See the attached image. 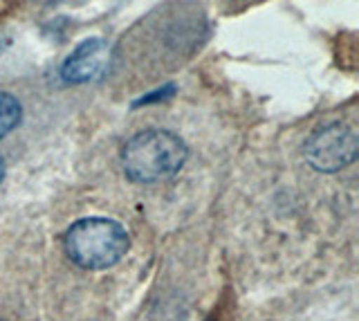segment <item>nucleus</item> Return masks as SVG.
<instances>
[{
  "label": "nucleus",
  "mask_w": 359,
  "mask_h": 321,
  "mask_svg": "<svg viewBox=\"0 0 359 321\" xmlns=\"http://www.w3.org/2000/svg\"><path fill=\"white\" fill-rule=\"evenodd\" d=\"M121 169L130 182L155 184L173 178L184 167L189 149L184 139L164 128L135 132L121 146Z\"/></svg>",
  "instance_id": "1"
},
{
  "label": "nucleus",
  "mask_w": 359,
  "mask_h": 321,
  "mask_svg": "<svg viewBox=\"0 0 359 321\" xmlns=\"http://www.w3.org/2000/svg\"><path fill=\"white\" fill-rule=\"evenodd\" d=\"M130 247L126 227L112 218L90 216L67 227L63 250L81 270H108L117 265Z\"/></svg>",
  "instance_id": "2"
},
{
  "label": "nucleus",
  "mask_w": 359,
  "mask_h": 321,
  "mask_svg": "<svg viewBox=\"0 0 359 321\" xmlns=\"http://www.w3.org/2000/svg\"><path fill=\"white\" fill-rule=\"evenodd\" d=\"M359 135L351 124L330 121L312 130L303 144V158L314 171L337 173L357 160Z\"/></svg>",
  "instance_id": "3"
},
{
  "label": "nucleus",
  "mask_w": 359,
  "mask_h": 321,
  "mask_svg": "<svg viewBox=\"0 0 359 321\" xmlns=\"http://www.w3.org/2000/svg\"><path fill=\"white\" fill-rule=\"evenodd\" d=\"M115 52L104 39H88L61 65V79L67 86H81L104 79L110 72Z\"/></svg>",
  "instance_id": "4"
},
{
  "label": "nucleus",
  "mask_w": 359,
  "mask_h": 321,
  "mask_svg": "<svg viewBox=\"0 0 359 321\" xmlns=\"http://www.w3.org/2000/svg\"><path fill=\"white\" fill-rule=\"evenodd\" d=\"M22 119V106L11 93L0 90V139L14 132Z\"/></svg>",
  "instance_id": "5"
},
{
  "label": "nucleus",
  "mask_w": 359,
  "mask_h": 321,
  "mask_svg": "<svg viewBox=\"0 0 359 321\" xmlns=\"http://www.w3.org/2000/svg\"><path fill=\"white\" fill-rule=\"evenodd\" d=\"M173 93H175V88H173V86H164V88H157L155 93L140 97L137 102H135L133 106L137 108V106H146V104H153V102H164V99L173 97Z\"/></svg>",
  "instance_id": "6"
},
{
  "label": "nucleus",
  "mask_w": 359,
  "mask_h": 321,
  "mask_svg": "<svg viewBox=\"0 0 359 321\" xmlns=\"http://www.w3.org/2000/svg\"><path fill=\"white\" fill-rule=\"evenodd\" d=\"M3 180H5V158L0 153V184H3Z\"/></svg>",
  "instance_id": "7"
}]
</instances>
